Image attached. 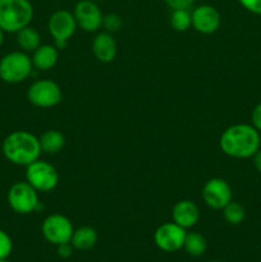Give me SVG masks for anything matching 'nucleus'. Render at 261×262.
I'll return each instance as SVG.
<instances>
[{
  "label": "nucleus",
  "instance_id": "20e7f679",
  "mask_svg": "<svg viewBox=\"0 0 261 262\" xmlns=\"http://www.w3.org/2000/svg\"><path fill=\"white\" fill-rule=\"evenodd\" d=\"M32 59L25 51H12L0 59V79L5 83H20L32 74Z\"/></svg>",
  "mask_w": 261,
  "mask_h": 262
},
{
  "label": "nucleus",
  "instance_id": "4be33fe9",
  "mask_svg": "<svg viewBox=\"0 0 261 262\" xmlns=\"http://www.w3.org/2000/svg\"><path fill=\"white\" fill-rule=\"evenodd\" d=\"M223 215H224L225 222L232 225H238L245 220L246 210L240 202L230 201L227 206L223 209Z\"/></svg>",
  "mask_w": 261,
  "mask_h": 262
},
{
  "label": "nucleus",
  "instance_id": "dca6fc26",
  "mask_svg": "<svg viewBox=\"0 0 261 262\" xmlns=\"http://www.w3.org/2000/svg\"><path fill=\"white\" fill-rule=\"evenodd\" d=\"M31 59H32V64L35 69L42 72L50 71L58 63V48L53 45H40L33 51Z\"/></svg>",
  "mask_w": 261,
  "mask_h": 262
},
{
  "label": "nucleus",
  "instance_id": "473e14b6",
  "mask_svg": "<svg viewBox=\"0 0 261 262\" xmlns=\"http://www.w3.org/2000/svg\"><path fill=\"white\" fill-rule=\"evenodd\" d=\"M211 262H222V261H211Z\"/></svg>",
  "mask_w": 261,
  "mask_h": 262
},
{
  "label": "nucleus",
  "instance_id": "1a4fd4ad",
  "mask_svg": "<svg viewBox=\"0 0 261 262\" xmlns=\"http://www.w3.org/2000/svg\"><path fill=\"white\" fill-rule=\"evenodd\" d=\"M41 232L44 238L54 246L71 242L74 229L72 222L61 214H51L42 222Z\"/></svg>",
  "mask_w": 261,
  "mask_h": 262
},
{
  "label": "nucleus",
  "instance_id": "f03ea898",
  "mask_svg": "<svg viewBox=\"0 0 261 262\" xmlns=\"http://www.w3.org/2000/svg\"><path fill=\"white\" fill-rule=\"evenodd\" d=\"M4 158L14 165L27 166L38 160L41 155L40 141L28 130H14L2 143Z\"/></svg>",
  "mask_w": 261,
  "mask_h": 262
},
{
  "label": "nucleus",
  "instance_id": "bb28decb",
  "mask_svg": "<svg viewBox=\"0 0 261 262\" xmlns=\"http://www.w3.org/2000/svg\"><path fill=\"white\" fill-rule=\"evenodd\" d=\"M251 122H252V125L261 132V102H258L252 110V114H251Z\"/></svg>",
  "mask_w": 261,
  "mask_h": 262
},
{
  "label": "nucleus",
  "instance_id": "393cba45",
  "mask_svg": "<svg viewBox=\"0 0 261 262\" xmlns=\"http://www.w3.org/2000/svg\"><path fill=\"white\" fill-rule=\"evenodd\" d=\"M238 3L247 12L256 15H261V0H238Z\"/></svg>",
  "mask_w": 261,
  "mask_h": 262
},
{
  "label": "nucleus",
  "instance_id": "f3484780",
  "mask_svg": "<svg viewBox=\"0 0 261 262\" xmlns=\"http://www.w3.org/2000/svg\"><path fill=\"white\" fill-rule=\"evenodd\" d=\"M99 235L97 232L91 227H81L76 229L72 234L71 243L74 250L78 251H89L95 247L97 243Z\"/></svg>",
  "mask_w": 261,
  "mask_h": 262
},
{
  "label": "nucleus",
  "instance_id": "6ab92c4d",
  "mask_svg": "<svg viewBox=\"0 0 261 262\" xmlns=\"http://www.w3.org/2000/svg\"><path fill=\"white\" fill-rule=\"evenodd\" d=\"M17 43L25 53H33L41 45V36L31 26L22 28L17 33Z\"/></svg>",
  "mask_w": 261,
  "mask_h": 262
},
{
  "label": "nucleus",
  "instance_id": "7ed1b4c3",
  "mask_svg": "<svg viewBox=\"0 0 261 262\" xmlns=\"http://www.w3.org/2000/svg\"><path fill=\"white\" fill-rule=\"evenodd\" d=\"M33 7L30 0H0V28L4 32L17 33L30 26Z\"/></svg>",
  "mask_w": 261,
  "mask_h": 262
},
{
  "label": "nucleus",
  "instance_id": "2eb2a0df",
  "mask_svg": "<svg viewBox=\"0 0 261 262\" xmlns=\"http://www.w3.org/2000/svg\"><path fill=\"white\" fill-rule=\"evenodd\" d=\"M117 42L110 32L97 33L92 41V53L100 63H112L117 56Z\"/></svg>",
  "mask_w": 261,
  "mask_h": 262
},
{
  "label": "nucleus",
  "instance_id": "6e6552de",
  "mask_svg": "<svg viewBox=\"0 0 261 262\" xmlns=\"http://www.w3.org/2000/svg\"><path fill=\"white\" fill-rule=\"evenodd\" d=\"M77 22L73 13L69 10L60 9L50 15L48 22V28L50 35L55 41V46L60 50L68 43V40L74 35L77 30Z\"/></svg>",
  "mask_w": 261,
  "mask_h": 262
},
{
  "label": "nucleus",
  "instance_id": "9b49d317",
  "mask_svg": "<svg viewBox=\"0 0 261 262\" xmlns=\"http://www.w3.org/2000/svg\"><path fill=\"white\" fill-rule=\"evenodd\" d=\"M201 196L209 207L214 210H223L232 201V188L224 179L212 178L205 183Z\"/></svg>",
  "mask_w": 261,
  "mask_h": 262
},
{
  "label": "nucleus",
  "instance_id": "412c9836",
  "mask_svg": "<svg viewBox=\"0 0 261 262\" xmlns=\"http://www.w3.org/2000/svg\"><path fill=\"white\" fill-rule=\"evenodd\" d=\"M170 26L177 32H184L192 26V15L189 9L171 10Z\"/></svg>",
  "mask_w": 261,
  "mask_h": 262
},
{
  "label": "nucleus",
  "instance_id": "f8f14e48",
  "mask_svg": "<svg viewBox=\"0 0 261 262\" xmlns=\"http://www.w3.org/2000/svg\"><path fill=\"white\" fill-rule=\"evenodd\" d=\"M77 26L84 32H96L102 26V15L99 5L94 0H81L73 10Z\"/></svg>",
  "mask_w": 261,
  "mask_h": 262
},
{
  "label": "nucleus",
  "instance_id": "cd10ccee",
  "mask_svg": "<svg viewBox=\"0 0 261 262\" xmlns=\"http://www.w3.org/2000/svg\"><path fill=\"white\" fill-rule=\"evenodd\" d=\"M56 247H58L56 252H58L59 257H61V258H69V257H71L72 253H73V250H74V247L72 246L71 242L61 243V245L56 246Z\"/></svg>",
  "mask_w": 261,
  "mask_h": 262
},
{
  "label": "nucleus",
  "instance_id": "423d86ee",
  "mask_svg": "<svg viewBox=\"0 0 261 262\" xmlns=\"http://www.w3.org/2000/svg\"><path fill=\"white\" fill-rule=\"evenodd\" d=\"M26 181L37 192H50L58 186L59 173L55 166L38 159L26 166Z\"/></svg>",
  "mask_w": 261,
  "mask_h": 262
},
{
  "label": "nucleus",
  "instance_id": "2f4dec72",
  "mask_svg": "<svg viewBox=\"0 0 261 262\" xmlns=\"http://www.w3.org/2000/svg\"><path fill=\"white\" fill-rule=\"evenodd\" d=\"M94 2H104V0H94Z\"/></svg>",
  "mask_w": 261,
  "mask_h": 262
},
{
  "label": "nucleus",
  "instance_id": "39448f33",
  "mask_svg": "<svg viewBox=\"0 0 261 262\" xmlns=\"http://www.w3.org/2000/svg\"><path fill=\"white\" fill-rule=\"evenodd\" d=\"M7 200L10 209L19 215L32 214L40 205L37 191L27 181L13 184L8 191Z\"/></svg>",
  "mask_w": 261,
  "mask_h": 262
},
{
  "label": "nucleus",
  "instance_id": "c756f323",
  "mask_svg": "<svg viewBox=\"0 0 261 262\" xmlns=\"http://www.w3.org/2000/svg\"><path fill=\"white\" fill-rule=\"evenodd\" d=\"M3 42H4V31L0 28V46L3 45Z\"/></svg>",
  "mask_w": 261,
  "mask_h": 262
},
{
  "label": "nucleus",
  "instance_id": "0eeeda50",
  "mask_svg": "<svg viewBox=\"0 0 261 262\" xmlns=\"http://www.w3.org/2000/svg\"><path fill=\"white\" fill-rule=\"evenodd\" d=\"M27 99L33 106L49 109L60 104L63 94L56 82L51 79H37L28 87Z\"/></svg>",
  "mask_w": 261,
  "mask_h": 262
},
{
  "label": "nucleus",
  "instance_id": "b1692460",
  "mask_svg": "<svg viewBox=\"0 0 261 262\" xmlns=\"http://www.w3.org/2000/svg\"><path fill=\"white\" fill-rule=\"evenodd\" d=\"M102 26L105 27L106 32H115L122 27V18L117 13H109L102 18Z\"/></svg>",
  "mask_w": 261,
  "mask_h": 262
},
{
  "label": "nucleus",
  "instance_id": "7c9ffc66",
  "mask_svg": "<svg viewBox=\"0 0 261 262\" xmlns=\"http://www.w3.org/2000/svg\"><path fill=\"white\" fill-rule=\"evenodd\" d=\"M0 262H10V261H8V258H5V260H0Z\"/></svg>",
  "mask_w": 261,
  "mask_h": 262
},
{
  "label": "nucleus",
  "instance_id": "9d476101",
  "mask_svg": "<svg viewBox=\"0 0 261 262\" xmlns=\"http://www.w3.org/2000/svg\"><path fill=\"white\" fill-rule=\"evenodd\" d=\"M187 229L179 227L176 223H164L154 234V241L159 250L164 252H177L183 248Z\"/></svg>",
  "mask_w": 261,
  "mask_h": 262
},
{
  "label": "nucleus",
  "instance_id": "a211bd4d",
  "mask_svg": "<svg viewBox=\"0 0 261 262\" xmlns=\"http://www.w3.org/2000/svg\"><path fill=\"white\" fill-rule=\"evenodd\" d=\"M40 141V147L42 152L46 154H58L61 151L66 143V138H64L63 133L59 132L56 129H50L44 132L38 138Z\"/></svg>",
  "mask_w": 261,
  "mask_h": 262
},
{
  "label": "nucleus",
  "instance_id": "5701e85b",
  "mask_svg": "<svg viewBox=\"0 0 261 262\" xmlns=\"http://www.w3.org/2000/svg\"><path fill=\"white\" fill-rule=\"evenodd\" d=\"M13 251L12 238L7 232L0 229V260H5L10 256Z\"/></svg>",
  "mask_w": 261,
  "mask_h": 262
},
{
  "label": "nucleus",
  "instance_id": "aec40b11",
  "mask_svg": "<svg viewBox=\"0 0 261 262\" xmlns=\"http://www.w3.org/2000/svg\"><path fill=\"white\" fill-rule=\"evenodd\" d=\"M183 248L186 250V252L188 253L189 256H192V257H200V256H202L206 252V239H205L204 235L200 234V233L197 232L187 233Z\"/></svg>",
  "mask_w": 261,
  "mask_h": 262
},
{
  "label": "nucleus",
  "instance_id": "a878e982",
  "mask_svg": "<svg viewBox=\"0 0 261 262\" xmlns=\"http://www.w3.org/2000/svg\"><path fill=\"white\" fill-rule=\"evenodd\" d=\"M165 4L170 8L171 10L176 9H189L194 4L196 0H164Z\"/></svg>",
  "mask_w": 261,
  "mask_h": 262
},
{
  "label": "nucleus",
  "instance_id": "ddd939ff",
  "mask_svg": "<svg viewBox=\"0 0 261 262\" xmlns=\"http://www.w3.org/2000/svg\"><path fill=\"white\" fill-rule=\"evenodd\" d=\"M192 15V27L200 33L211 35L219 30L222 25V17L216 8L209 4H202L194 8Z\"/></svg>",
  "mask_w": 261,
  "mask_h": 262
},
{
  "label": "nucleus",
  "instance_id": "c85d7f7f",
  "mask_svg": "<svg viewBox=\"0 0 261 262\" xmlns=\"http://www.w3.org/2000/svg\"><path fill=\"white\" fill-rule=\"evenodd\" d=\"M252 159H253V165H255L256 170H257L258 173H261V148L252 156Z\"/></svg>",
  "mask_w": 261,
  "mask_h": 262
},
{
  "label": "nucleus",
  "instance_id": "4468645a",
  "mask_svg": "<svg viewBox=\"0 0 261 262\" xmlns=\"http://www.w3.org/2000/svg\"><path fill=\"white\" fill-rule=\"evenodd\" d=\"M171 217H173V222L179 227L188 229V228L194 227L199 222L200 210L191 200H182L173 206Z\"/></svg>",
  "mask_w": 261,
  "mask_h": 262
},
{
  "label": "nucleus",
  "instance_id": "f257e3e1",
  "mask_svg": "<svg viewBox=\"0 0 261 262\" xmlns=\"http://www.w3.org/2000/svg\"><path fill=\"white\" fill-rule=\"evenodd\" d=\"M219 146L220 150L230 158H252L261 147L260 132L252 124H233L222 133Z\"/></svg>",
  "mask_w": 261,
  "mask_h": 262
}]
</instances>
